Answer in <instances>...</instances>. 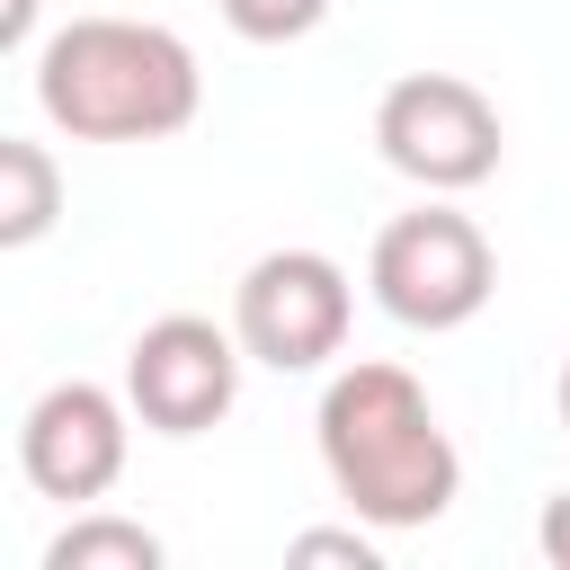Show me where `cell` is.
I'll list each match as a JSON object with an SVG mask.
<instances>
[{"instance_id": "6da1fadb", "label": "cell", "mask_w": 570, "mask_h": 570, "mask_svg": "<svg viewBox=\"0 0 570 570\" xmlns=\"http://www.w3.org/2000/svg\"><path fill=\"white\" fill-rule=\"evenodd\" d=\"M312 436H321V472L330 490L347 499L356 525L374 534H410V525H436L463 490V454L428 401V383L392 356H356L330 374L321 410H312Z\"/></svg>"}, {"instance_id": "7a4b0ae2", "label": "cell", "mask_w": 570, "mask_h": 570, "mask_svg": "<svg viewBox=\"0 0 570 570\" xmlns=\"http://www.w3.org/2000/svg\"><path fill=\"white\" fill-rule=\"evenodd\" d=\"M36 107L71 142H169L196 125L205 71L151 18H71L36 45Z\"/></svg>"}, {"instance_id": "3957f363", "label": "cell", "mask_w": 570, "mask_h": 570, "mask_svg": "<svg viewBox=\"0 0 570 570\" xmlns=\"http://www.w3.org/2000/svg\"><path fill=\"white\" fill-rule=\"evenodd\" d=\"M365 285L374 303L401 321V330H463L481 321V303L499 294V249L472 214L454 205H419V214H392L374 232V258H365Z\"/></svg>"}, {"instance_id": "277c9868", "label": "cell", "mask_w": 570, "mask_h": 570, "mask_svg": "<svg viewBox=\"0 0 570 570\" xmlns=\"http://www.w3.org/2000/svg\"><path fill=\"white\" fill-rule=\"evenodd\" d=\"M374 151L428 187V196H463L499 169L508 134H499V107L463 80V71H401L374 107Z\"/></svg>"}, {"instance_id": "5b68a950", "label": "cell", "mask_w": 570, "mask_h": 570, "mask_svg": "<svg viewBox=\"0 0 570 570\" xmlns=\"http://www.w3.org/2000/svg\"><path fill=\"white\" fill-rule=\"evenodd\" d=\"M347 321H356V285L330 249H267L232 285V330L267 374H321L347 347Z\"/></svg>"}, {"instance_id": "8992f818", "label": "cell", "mask_w": 570, "mask_h": 570, "mask_svg": "<svg viewBox=\"0 0 570 570\" xmlns=\"http://www.w3.org/2000/svg\"><path fill=\"white\" fill-rule=\"evenodd\" d=\"M240 365H249L240 330H214L205 312H160L125 347V401L151 436H205L214 419H232Z\"/></svg>"}, {"instance_id": "52a82bcc", "label": "cell", "mask_w": 570, "mask_h": 570, "mask_svg": "<svg viewBox=\"0 0 570 570\" xmlns=\"http://www.w3.org/2000/svg\"><path fill=\"white\" fill-rule=\"evenodd\" d=\"M125 454H134V401L107 392V383H45L18 419V472L36 499H62V508H98L116 481H125Z\"/></svg>"}, {"instance_id": "ba28073f", "label": "cell", "mask_w": 570, "mask_h": 570, "mask_svg": "<svg viewBox=\"0 0 570 570\" xmlns=\"http://www.w3.org/2000/svg\"><path fill=\"white\" fill-rule=\"evenodd\" d=\"M62 214V169L45 142L0 134V249H36Z\"/></svg>"}, {"instance_id": "9c48e42d", "label": "cell", "mask_w": 570, "mask_h": 570, "mask_svg": "<svg viewBox=\"0 0 570 570\" xmlns=\"http://www.w3.org/2000/svg\"><path fill=\"white\" fill-rule=\"evenodd\" d=\"M160 534L142 517H107V508H71V525L45 543V570H160Z\"/></svg>"}, {"instance_id": "30bf717a", "label": "cell", "mask_w": 570, "mask_h": 570, "mask_svg": "<svg viewBox=\"0 0 570 570\" xmlns=\"http://www.w3.org/2000/svg\"><path fill=\"white\" fill-rule=\"evenodd\" d=\"M214 9H223V27L240 45H294V36H312L330 18V0H214Z\"/></svg>"}, {"instance_id": "8fae6325", "label": "cell", "mask_w": 570, "mask_h": 570, "mask_svg": "<svg viewBox=\"0 0 570 570\" xmlns=\"http://www.w3.org/2000/svg\"><path fill=\"white\" fill-rule=\"evenodd\" d=\"M285 561H347V570H383L374 534H356V525H303V534L285 543Z\"/></svg>"}, {"instance_id": "7c38bea8", "label": "cell", "mask_w": 570, "mask_h": 570, "mask_svg": "<svg viewBox=\"0 0 570 570\" xmlns=\"http://www.w3.org/2000/svg\"><path fill=\"white\" fill-rule=\"evenodd\" d=\"M534 543H543V561H552V570H570V490H552V499H543Z\"/></svg>"}, {"instance_id": "4fadbf2b", "label": "cell", "mask_w": 570, "mask_h": 570, "mask_svg": "<svg viewBox=\"0 0 570 570\" xmlns=\"http://www.w3.org/2000/svg\"><path fill=\"white\" fill-rule=\"evenodd\" d=\"M0 53H36V0H0Z\"/></svg>"}, {"instance_id": "5bb4252c", "label": "cell", "mask_w": 570, "mask_h": 570, "mask_svg": "<svg viewBox=\"0 0 570 570\" xmlns=\"http://www.w3.org/2000/svg\"><path fill=\"white\" fill-rule=\"evenodd\" d=\"M552 401H561V428H570V356H561V392Z\"/></svg>"}]
</instances>
